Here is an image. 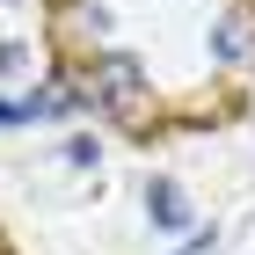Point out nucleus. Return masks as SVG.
Masks as SVG:
<instances>
[{
  "label": "nucleus",
  "mask_w": 255,
  "mask_h": 255,
  "mask_svg": "<svg viewBox=\"0 0 255 255\" xmlns=\"http://www.w3.org/2000/svg\"><path fill=\"white\" fill-rule=\"evenodd\" d=\"M88 88H95V102L117 110V117H131L138 102H146V73H138V59H124V51H102L95 73H88Z\"/></svg>",
  "instance_id": "obj_1"
},
{
  "label": "nucleus",
  "mask_w": 255,
  "mask_h": 255,
  "mask_svg": "<svg viewBox=\"0 0 255 255\" xmlns=\"http://www.w3.org/2000/svg\"><path fill=\"white\" fill-rule=\"evenodd\" d=\"M212 59L219 66H248L255 59V15H248V7H234V15L212 29Z\"/></svg>",
  "instance_id": "obj_2"
},
{
  "label": "nucleus",
  "mask_w": 255,
  "mask_h": 255,
  "mask_svg": "<svg viewBox=\"0 0 255 255\" xmlns=\"http://www.w3.org/2000/svg\"><path fill=\"white\" fill-rule=\"evenodd\" d=\"M146 212H153V226H182V219H190L175 182H146Z\"/></svg>",
  "instance_id": "obj_3"
},
{
  "label": "nucleus",
  "mask_w": 255,
  "mask_h": 255,
  "mask_svg": "<svg viewBox=\"0 0 255 255\" xmlns=\"http://www.w3.org/2000/svg\"><path fill=\"white\" fill-rule=\"evenodd\" d=\"M22 66V44H0V73H15Z\"/></svg>",
  "instance_id": "obj_4"
}]
</instances>
